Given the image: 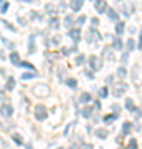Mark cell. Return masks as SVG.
I'll return each instance as SVG.
<instances>
[{"mask_svg": "<svg viewBox=\"0 0 142 149\" xmlns=\"http://www.w3.org/2000/svg\"><path fill=\"white\" fill-rule=\"evenodd\" d=\"M96 12L98 13H104L106 8H107V2L106 0H96Z\"/></svg>", "mask_w": 142, "mask_h": 149, "instance_id": "cell-7", "label": "cell"}, {"mask_svg": "<svg viewBox=\"0 0 142 149\" xmlns=\"http://www.w3.org/2000/svg\"><path fill=\"white\" fill-rule=\"evenodd\" d=\"M35 118H37V121H45L48 118V109L43 104H37L35 106Z\"/></svg>", "mask_w": 142, "mask_h": 149, "instance_id": "cell-1", "label": "cell"}, {"mask_svg": "<svg viewBox=\"0 0 142 149\" xmlns=\"http://www.w3.org/2000/svg\"><path fill=\"white\" fill-rule=\"evenodd\" d=\"M112 109H114V114H117V113H119V106H117V104H114V106H112Z\"/></svg>", "mask_w": 142, "mask_h": 149, "instance_id": "cell-48", "label": "cell"}, {"mask_svg": "<svg viewBox=\"0 0 142 149\" xmlns=\"http://www.w3.org/2000/svg\"><path fill=\"white\" fill-rule=\"evenodd\" d=\"M66 85H68L69 88H76V86H78V81L74 80V78H68V80H66Z\"/></svg>", "mask_w": 142, "mask_h": 149, "instance_id": "cell-29", "label": "cell"}, {"mask_svg": "<svg viewBox=\"0 0 142 149\" xmlns=\"http://www.w3.org/2000/svg\"><path fill=\"white\" fill-rule=\"evenodd\" d=\"M107 95H109V93H107V88H106V86L99 90V98H106Z\"/></svg>", "mask_w": 142, "mask_h": 149, "instance_id": "cell-34", "label": "cell"}, {"mask_svg": "<svg viewBox=\"0 0 142 149\" xmlns=\"http://www.w3.org/2000/svg\"><path fill=\"white\" fill-rule=\"evenodd\" d=\"M10 61L15 65V66H18V63H20V55L17 53V52H13V53L10 55Z\"/></svg>", "mask_w": 142, "mask_h": 149, "instance_id": "cell-23", "label": "cell"}, {"mask_svg": "<svg viewBox=\"0 0 142 149\" xmlns=\"http://www.w3.org/2000/svg\"><path fill=\"white\" fill-rule=\"evenodd\" d=\"M79 101L83 103V104L89 103L91 101V95H89V93H81V96H79Z\"/></svg>", "mask_w": 142, "mask_h": 149, "instance_id": "cell-25", "label": "cell"}, {"mask_svg": "<svg viewBox=\"0 0 142 149\" xmlns=\"http://www.w3.org/2000/svg\"><path fill=\"white\" fill-rule=\"evenodd\" d=\"M109 136V131L104 128H99V129H96V138H99V139H106Z\"/></svg>", "mask_w": 142, "mask_h": 149, "instance_id": "cell-15", "label": "cell"}, {"mask_svg": "<svg viewBox=\"0 0 142 149\" xmlns=\"http://www.w3.org/2000/svg\"><path fill=\"white\" fill-rule=\"evenodd\" d=\"M15 88V78H8L5 83V91H13Z\"/></svg>", "mask_w": 142, "mask_h": 149, "instance_id": "cell-21", "label": "cell"}, {"mask_svg": "<svg viewBox=\"0 0 142 149\" xmlns=\"http://www.w3.org/2000/svg\"><path fill=\"white\" fill-rule=\"evenodd\" d=\"M88 63H89V68L93 70V71H99L101 68H103V61H101V58H98V56H89V60H88Z\"/></svg>", "mask_w": 142, "mask_h": 149, "instance_id": "cell-4", "label": "cell"}, {"mask_svg": "<svg viewBox=\"0 0 142 149\" xmlns=\"http://www.w3.org/2000/svg\"><path fill=\"white\" fill-rule=\"evenodd\" d=\"M37 76V73L33 71V73H23L21 74V80H30V78H35Z\"/></svg>", "mask_w": 142, "mask_h": 149, "instance_id": "cell-33", "label": "cell"}, {"mask_svg": "<svg viewBox=\"0 0 142 149\" xmlns=\"http://www.w3.org/2000/svg\"><path fill=\"white\" fill-rule=\"evenodd\" d=\"M117 118H119V116H117V114H114V113H112V114H106V116L103 118V121H104L106 124H111V123H114V121H116Z\"/></svg>", "mask_w": 142, "mask_h": 149, "instance_id": "cell-19", "label": "cell"}, {"mask_svg": "<svg viewBox=\"0 0 142 149\" xmlns=\"http://www.w3.org/2000/svg\"><path fill=\"white\" fill-rule=\"evenodd\" d=\"M0 3H3V0H0Z\"/></svg>", "mask_w": 142, "mask_h": 149, "instance_id": "cell-53", "label": "cell"}, {"mask_svg": "<svg viewBox=\"0 0 142 149\" xmlns=\"http://www.w3.org/2000/svg\"><path fill=\"white\" fill-rule=\"evenodd\" d=\"M18 66H23V68H28V70H35V66H33L32 63H28V61H20V63H18Z\"/></svg>", "mask_w": 142, "mask_h": 149, "instance_id": "cell-30", "label": "cell"}, {"mask_svg": "<svg viewBox=\"0 0 142 149\" xmlns=\"http://www.w3.org/2000/svg\"><path fill=\"white\" fill-rule=\"evenodd\" d=\"M74 128V123H71V124H68V126H66V131H64V136H68L69 133H71V129Z\"/></svg>", "mask_w": 142, "mask_h": 149, "instance_id": "cell-38", "label": "cell"}, {"mask_svg": "<svg viewBox=\"0 0 142 149\" xmlns=\"http://www.w3.org/2000/svg\"><path fill=\"white\" fill-rule=\"evenodd\" d=\"M84 74H86V76H88L89 80H93V78H94V73H93L91 70H86V71H84Z\"/></svg>", "mask_w": 142, "mask_h": 149, "instance_id": "cell-41", "label": "cell"}, {"mask_svg": "<svg viewBox=\"0 0 142 149\" xmlns=\"http://www.w3.org/2000/svg\"><path fill=\"white\" fill-rule=\"evenodd\" d=\"M93 109H94V108H91V106H84V108H83V111H81L83 118H86V119H88V118H91V116H93Z\"/></svg>", "mask_w": 142, "mask_h": 149, "instance_id": "cell-20", "label": "cell"}, {"mask_svg": "<svg viewBox=\"0 0 142 149\" xmlns=\"http://www.w3.org/2000/svg\"><path fill=\"white\" fill-rule=\"evenodd\" d=\"M134 38H129L127 40V53H131V52H134Z\"/></svg>", "mask_w": 142, "mask_h": 149, "instance_id": "cell-28", "label": "cell"}, {"mask_svg": "<svg viewBox=\"0 0 142 149\" xmlns=\"http://www.w3.org/2000/svg\"><path fill=\"white\" fill-rule=\"evenodd\" d=\"M69 149H78V146H76V144H73V146H71Z\"/></svg>", "mask_w": 142, "mask_h": 149, "instance_id": "cell-51", "label": "cell"}, {"mask_svg": "<svg viewBox=\"0 0 142 149\" xmlns=\"http://www.w3.org/2000/svg\"><path fill=\"white\" fill-rule=\"evenodd\" d=\"M84 22H86V15H81V17H78V20L74 22L76 25H83Z\"/></svg>", "mask_w": 142, "mask_h": 149, "instance_id": "cell-36", "label": "cell"}, {"mask_svg": "<svg viewBox=\"0 0 142 149\" xmlns=\"http://www.w3.org/2000/svg\"><path fill=\"white\" fill-rule=\"evenodd\" d=\"M63 23H64V27L68 28H73V25H74V18H73V15H66L64 17V20H63Z\"/></svg>", "mask_w": 142, "mask_h": 149, "instance_id": "cell-16", "label": "cell"}, {"mask_svg": "<svg viewBox=\"0 0 142 149\" xmlns=\"http://www.w3.org/2000/svg\"><path fill=\"white\" fill-rule=\"evenodd\" d=\"M101 40V33L96 30V28H89V32L86 33V42L88 43H94Z\"/></svg>", "mask_w": 142, "mask_h": 149, "instance_id": "cell-3", "label": "cell"}, {"mask_svg": "<svg viewBox=\"0 0 142 149\" xmlns=\"http://www.w3.org/2000/svg\"><path fill=\"white\" fill-rule=\"evenodd\" d=\"M104 13H107L109 20H112V22H117V20H119V13H117V12L114 10V8H109V7H107Z\"/></svg>", "mask_w": 142, "mask_h": 149, "instance_id": "cell-9", "label": "cell"}, {"mask_svg": "<svg viewBox=\"0 0 142 149\" xmlns=\"http://www.w3.org/2000/svg\"><path fill=\"white\" fill-rule=\"evenodd\" d=\"M111 38H112V48L117 50V52H121L122 50V40L119 37H111Z\"/></svg>", "mask_w": 142, "mask_h": 149, "instance_id": "cell-11", "label": "cell"}, {"mask_svg": "<svg viewBox=\"0 0 142 149\" xmlns=\"http://www.w3.org/2000/svg\"><path fill=\"white\" fill-rule=\"evenodd\" d=\"M131 129H132V124H131L129 121L122 123V128H121V133H122V136H127V134H131Z\"/></svg>", "mask_w": 142, "mask_h": 149, "instance_id": "cell-12", "label": "cell"}, {"mask_svg": "<svg viewBox=\"0 0 142 149\" xmlns=\"http://www.w3.org/2000/svg\"><path fill=\"white\" fill-rule=\"evenodd\" d=\"M127 149H137V141H136V139H131V141H129Z\"/></svg>", "mask_w": 142, "mask_h": 149, "instance_id": "cell-35", "label": "cell"}, {"mask_svg": "<svg viewBox=\"0 0 142 149\" xmlns=\"http://www.w3.org/2000/svg\"><path fill=\"white\" fill-rule=\"evenodd\" d=\"M58 149H63V148H58Z\"/></svg>", "mask_w": 142, "mask_h": 149, "instance_id": "cell-54", "label": "cell"}, {"mask_svg": "<svg viewBox=\"0 0 142 149\" xmlns=\"http://www.w3.org/2000/svg\"><path fill=\"white\" fill-rule=\"evenodd\" d=\"M68 37L73 40L74 43H78L81 40V30L79 28H69L68 30Z\"/></svg>", "mask_w": 142, "mask_h": 149, "instance_id": "cell-6", "label": "cell"}, {"mask_svg": "<svg viewBox=\"0 0 142 149\" xmlns=\"http://www.w3.org/2000/svg\"><path fill=\"white\" fill-rule=\"evenodd\" d=\"M126 91H127V85L122 83V81H119V83H116V85L112 86V95L116 96V98H121Z\"/></svg>", "mask_w": 142, "mask_h": 149, "instance_id": "cell-2", "label": "cell"}, {"mask_svg": "<svg viewBox=\"0 0 142 149\" xmlns=\"http://www.w3.org/2000/svg\"><path fill=\"white\" fill-rule=\"evenodd\" d=\"M132 113L136 114V119H137V121H139V119H141V108H136V109H134V111H132Z\"/></svg>", "mask_w": 142, "mask_h": 149, "instance_id": "cell-39", "label": "cell"}, {"mask_svg": "<svg viewBox=\"0 0 142 149\" xmlns=\"http://www.w3.org/2000/svg\"><path fill=\"white\" fill-rule=\"evenodd\" d=\"M50 28H51V30H58L60 28V18L58 17H51V18H50Z\"/></svg>", "mask_w": 142, "mask_h": 149, "instance_id": "cell-18", "label": "cell"}, {"mask_svg": "<svg viewBox=\"0 0 142 149\" xmlns=\"http://www.w3.org/2000/svg\"><path fill=\"white\" fill-rule=\"evenodd\" d=\"M21 2H26V3H30V2H33V0H21Z\"/></svg>", "mask_w": 142, "mask_h": 149, "instance_id": "cell-52", "label": "cell"}, {"mask_svg": "<svg viewBox=\"0 0 142 149\" xmlns=\"http://www.w3.org/2000/svg\"><path fill=\"white\" fill-rule=\"evenodd\" d=\"M132 80H134V81L141 80V65H139V63H137L136 66H134V70H132Z\"/></svg>", "mask_w": 142, "mask_h": 149, "instance_id": "cell-13", "label": "cell"}, {"mask_svg": "<svg viewBox=\"0 0 142 149\" xmlns=\"http://www.w3.org/2000/svg\"><path fill=\"white\" fill-rule=\"evenodd\" d=\"M127 58H129V53H127V52H126V53L122 55V58H121V61H122V66H124V65L127 63Z\"/></svg>", "mask_w": 142, "mask_h": 149, "instance_id": "cell-40", "label": "cell"}, {"mask_svg": "<svg viewBox=\"0 0 142 149\" xmlns=\"http://www.w3.org/2000/svg\"><path fill=\"white\" fill-rule=\"evenodd\" d=\"M7 10H8V3L5 2V3H2V7H0V12H2V13H5Z\"/></svg>", "mask_w": 142, "mask_h": 149, "instance_id": "cell-44", "label": "cell"}, {"mask_svg": "<svg viewBox=\"0 0 142 149\" xmlns=\"http://www.w3.org/2000/svg\"><path fill=\"white\" fill-rule=\"evenodd\" d=\"M91 23H93L94 27H98V25H99V20H98V18L94 17V18H91ZM94 27H93V28H94Z\"/></svg>", "mask_w": 142, "mask_h": 149, "instance_id": "cell-47", "label": "cell"}, {"mask_svg": "<svg viewBox=\"0 0 142 149\" xmlns=\"http://www.w3.org/2000/svg\"><path fill=\"white\" fill-rule=\"evenodd\" d=\"M61 52H63V55H64V56H68L69 53H73V52H76V47H73V48H68V47H64L63 50H61Z\"/></svg>", "mask_w": 142, "mask_h": 149, "instance_id": "cell-31", "label": "cell"}, {"mask_svg": "<svg viewBox=\"0 0 142 149\" xmlns=\"http://www.w3.org/2000/svg\"><path fill=\"white\" fill-rule=\"evenodd\" d=\"M46 12L50 13V15H55V13H56V8H55V5L48 3V5H46Z\"/></svg>", "mask_w": 142, "mask_h": 149, "instance_id": "cell-32", "label": "cell"}, {"mask_svg": "<svg viewBox=\"0 0 142 149\" xmlns=\"http://www.w3.org/2000/svg\"><path fill=\"white\" fill-rule=\"evenodd\" d=\"M51 45H60V37H51Z\"/></svg>", "mask_w": 142, "mask_h": 149, "instance_id": "cell-43", "label": "cell"}, {"mask_svg": "<svg viewBox=\"0 0 142 149\" xmlns=\"http://www.w3.org/2000/svg\"><path fill=\"white\" fill-rule=\"evenodd\" d=\"M69 8L73 12H79L83 8V0H71L69 2Z\"/></svg>", "mask_w": 142, "mask_h": 149, "instance_id": "cell-8", "label": "cell"}, {"mask_svg": "<svg viewBox=\"0 0 142 149\" xmlns=\"http://www.w3.org/2000/svg\"><path fill=\"white\" fill-rule=\"evenodd\" d=\"M35 50H37V47H35V37H30V42H28V53H35Z\"/></svg>", "mask_w": 142, "mask_h": 149, "instance_id": "cell-24", "label": "cell"}, {"mask_svg": "<svg viewBox=\"0 0 142 149\" xmlns=\"http://www.w3.org/2000/svg\"><path fill=\"white\" fill-rule=\"evenodd\" d=\"M2 101H3V91H0V104H2Z\"/></svg>", "mask_w": 142, "mask_h": 149, "instance_id": "cell-50", "label": "cell"}, {"mask_svg": "<svg viewBox=\"0 0 142 149\" xmlns=\"http://www.w3.org/2000/svg\"><path fill=\"white\" fill-rule=\"evenodd\" d=\"M126 30V23L124 22H116V35L117 37H121L122 33Z\"/></svg>", "mask_w": 142, "mask_h": 149, "instance_id": "cell-14", "label": "cell"}, {"mask_svg": "<svg viewBox=\"0 0 142 149\" xmlns=\"http://www.w3.org/2000/svg\"><path fill=\"white\" fill-rule=\"evenodd\" d=\"M84 55H78V56H76V65H83L84 63Z\"/></svg>", "mask_w": 142, "mask_h": 149, "instance_id": "cell-37", "label": "cell"}, {"mask_svg": "<svg viewBox=\"0 0 142 149\" xmlns=\"http://www.w3.org/2000/svg\"><path fill=\"white\" fill-rule=\"evenodd\" d=\"M126 109L127 111H134L136 109V104H134V100L132 98H127L126 100Z\"/></svg>", "mask_w": 142, "mask_h": 149, "instance_id": "cell-22", "label": "cell"}, {"mask_svg": "<svg viewBox=\"0 0 142 149\" xmlns=\"http://www.w3.org/2000/svg\"><path fill=\"white\" fill-rule=\"evenodd\" d=\"M12 114H13V106H12V104L5 103V104L0 106V116L2 118H10Z\"/></svg>", "mask_w": 142, "mask_h": 149, "instance_id": "cell-5", "label": "cell"}, {"mask_svg": "<svg viewBox=\"0 0 142 149\" xmlns=\"http://www.w3.org/2000/svg\"><path fill=\"white\" fill-rule=\"evenodd\" d=\"M3 25H5V27L8 28V30H12V32H15V30H17V28L13 27V25H12V23H8V22H3Z\"/></svg>", "mask_w": 142, "mask_h": 149, "instance_id": "cell-42", "label": "cell"}, {"mask_svg": "<svg viewBox=\"0 0 142 149\" xmlns=\"http://www.w3.org/2000/svg\"><path fill=\"white\" fill-rule=\"evenodd\" d=\"M94 108H96V109H101V103L96 101V103H94Z\"/></svg>", "mask_w": 142, "mask_h": 149, "instance_id": "cell-49", "label": "cell"}, {"mask_svg": "<svg viewBox=\"0 0 142 149\" xmlns=\"http://www.w3.org/2000/svg\"><path fill=\"white\" fill-rule=\"evenodd\" d=\"M35 93H37L38 96H42V95H48V86H43V85H38L35 86Z\"/></svg>", "mask_w": 142, "mask_h": 149, "instance_id": "cell-17", "label": "cell"}, {"mask_svg": "<svg viewBox=\"0 0 142 149\" xmlns=\"http://www.w3.org/2000/svg\"><path fill=\"white\" fill-rule=\"evenodd\" d=\"M106 83H111V85H112V83H114V76H112V74L106 76Z\"/></svg>", "mask_w": 142, "mask_h": 149, "instance_id": "cell-46", "label": "cell"}, {"mask_svg": "<svg viewBox=\"0 0 142 149\" xmlns=\"http://www.w3.org/2000/svg\"><path fill=\"white\" fill-rule=\"evenodd\" d=\"M12 139L17 143V146H23V139H21L20 134H13V136H12Z\"/></svg>", "mask_w": 142, "mask_h": 149, "instance_id": "cell-27", "label": "cell"}, {"mask_svg": "<svg viewBox=\"0 0 142 149\" xmlns=\"http://www.w3.org/2000/svg\"><path fill=\"white\" fill-rule=\"evenodd\" d=\"M126 74H127V71H126V68H124V66H119V68H117V76H119L121 80H124V78H126Z\"/></svg>", "mask_w": 142, "mask_h": 149, "instance_id": "cell-26", "label": "cell"}, {"mask_svg": "<svg viewBox=\"0 0 142 149\" xmlns=\"http://www.w3.org/2000/svg\"><path fill=\"white\" fill-rule=\"evenodd\" d=\"M81 148H83V149H94V146L89 144V143H86V144H81Z\"/></svg>", "mask_w": 142, "mask_h": 149, "instance_id": "cell-45", "label": "cell"}, {"mask_svg": "<svg viewBox=\"0 0 142 149\" xmlns=\"http://www.w3.org/2000/svg\"><path fill=\"white\" fill-rule=\"evenodd\" d=\"M103 58L104 60H109V61H114V53H112V50L109 47H106L103 50Z\"/></svg>", "mask_w": 142, "mask_h": 149, "instance_id": "cell-10", "label": "cell"}]
</instances>
